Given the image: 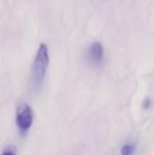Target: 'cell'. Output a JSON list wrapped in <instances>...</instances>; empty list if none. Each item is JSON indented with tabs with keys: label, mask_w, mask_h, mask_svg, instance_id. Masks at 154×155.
Wrapping results in <instances>:
<instances>
[{
	"label": "cell",
	"mask_w": 154,
	"mask_h": 155,
	"mask_svg": "<svg viewBox=\"0 0 154 155\" xmlns=\"http://www.w3.org/2000/svg\"><path fill=\"white\" fill-rule=\"evenodd\" d=\"M87 61L93 67H99L105 58L103 47L99 41H94L88 47L86 51Z\"/></svg>",
	"instance_id": "cell-3"
},
{
	"label": "cell",
	"mask_w": 154,
	"mask_h": 155,
	"mask_svg": "<svg viewBox=\"0 0 154 155\" xmlns=\"http://www.w3.org/2000/svg\"><path fill=\"white\" fill-rule=\"evenodd\" d=\"M135 151V145L134 143H125L120 149L121 155H133Z\"/></svg>",
	"instance_id": "cell-4"
},
{
	"label": "cell",
	"mask_w": 154,
	"mask_h": 155,
	"mask_svg": "<svg viewBox=\"0 0 154 155\" xmlns=\"http://www.w3.org/2000/svg\"><path fill=\"white\" fill-rule=\"evenodd\" d=\"M16 124L21 134H25L33 124L34 113L27 102H21L16 109Z\"/></svg>",
	"instance_id": "cell-2"
},
{
	"label": "cell",
	"mask_w": 154,
	"mask_h": 155,
	"mask_svg": "<svg viewBox=\"0 0 154 155\" xmlns=\"http://www.w3.org/2000/svg\"><path fill=\"white\" fill-rule=\"evenodd\" d=\"M50 63L49 49L45 43L39 45L31 70V87L34 92H38L44 81Z\"/></svg>",
	"instance_id": "cell-1"
},
{
	"label": "cell",
	"mask_w": 154,
	"mask_h": 155,
	"mask_svg": "<svg viewBox=\"0 0 154 155\" xmlns=\"http://www.w3.org/2000/svg\"><path fill=\"white\" fill-rule=\"evenodd\" d=\"M150 106H151V99H150V98H146V99H145V101H144V108L148 109Z\"/></svg>",
	"instance_id": "cell-6"
},
{
	"label": "cell",
	"mask_w": 154,
	"mask_h": 155,
	"mask_svg": "<svg viewBox=\"0 0 154 155\" xmlns=\"http://www.w3.org/2000/svg\"><path fill=\"white\" fill-rule=\"evenodd\" d=\"M1 155H16V154H15V151L12 149V148H8V149L4 150Z\"/></svg>",
	"instance_id": "cell-5"
}]
</instances>
